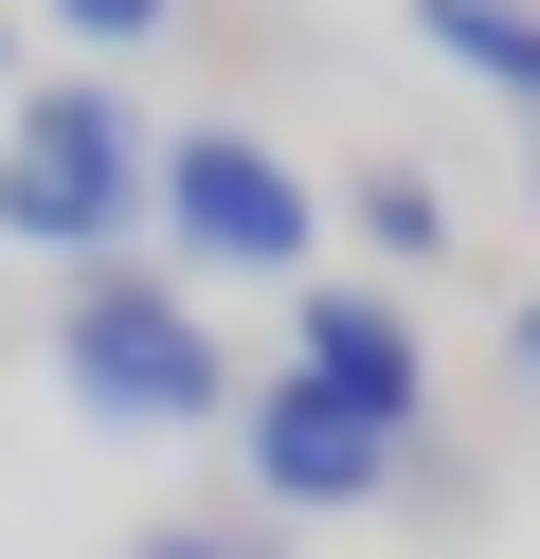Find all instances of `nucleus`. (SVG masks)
Returning <instances> with one entry per match:
<instances>
[{
	"label": "nucleus",
	"instance_id": "7",
	"mask_svg": "<svg viewBox=\"0 0 540 559\" xmlns=\"http://www.w3.org/2000/svg\"><path fill=\"white\" fill-rule=\"evenodd\" d=\"M343 217H360V253H379V271H432V253H451V181H432V163H360Z\"/></svg>",
	"mask_w": 540,
	"mask_h": 559
},
{
	"label": "nucleus",
	"instance_id": "12",
	"mask_svg": "<svg viewBox=\"0 0 540 559\" xmlns=\"http://www.w3.org/2000/svg\"><path fill=\"white\" fill-rule=\"evenodd\" d=\"M0 253H19V235H0Z\"/></svg>",
	"mask_w": 540,
	"mask_h": 559
},
{
	"label": "nucleus",
	"instance_id": "6",
	"mask_svg": "<svg viewBox=\"0 0 540 559\" xmlns=\"http://www.w3.org/2000/svg\"><path fill=\"white\" fill-rule=\"evenodd\" d=\"M415 37L451 55L468 91H504V109H523V145H540V0H415Z\"/></svg>",
	"mask_w": 540,
	"mask_h": 559
},
{
	"label": "nucleus",
	"instance_id": "10",
	"mask_svg": "<svg viewBox=\"0 0 540 559\" xmlns=\"http://www.w3.org/2000/svg\"><path fill=\"white\" fill-rule=\"evenodd\" d=\"M504 379H523V397H540V289L504 307Z\"/></svg>",
	"mask_w": 540,
	"mask_h": 559
},
{
	"label": "nucleus",
	"instance_id": "3",
	"mask_svg": "<svg viewBox=\"0 0 540 559\" xmlns=\"http://www.w3.org/2000/svg\"><path fill=\"white\" fill-rule=\"evenodd\" d=\"M163 235L180 271H288L307 289V235H324V199H307V163L288 145H252V127H180L163 145Z\"/></svg>",
	"mask_w": 540,
	"mask_h": 559
},
{
	"label": "nucleus",
	"instance_id": "11",
	"mask_svg": "<svg viewBox=\"0 0 540 559\" xmlns=\"http://www.w3.org/2000/svg\"><path fill=\"white\" fill-rule=\"evenodd\" d=\"M0 73H19V37H0Z\"/></svg>",
	"mask_w": 540,
	"mask_h": 559
},
{
	"label": "nucleus",
	"instance_id": "2",
	"mask_svg": "<svg viewBox=\"0 0 540 559\" xmlns=\"http://www.w3.org/2000/svg\"><path fill=\"white\" fill-rule=\"evenodd\" d=\"M144 217H163V145H144V109H127L108 73H36L19 109H0V235L108 271Z\"/></svg>",
	"mask_w": 540,
	"mask_h": 559
},
{
	"label": "nucleus",
	"instance_id": "1",
	"mask_svg": "<svg viewBox=\"0 0 540 559\" xmlns=\"http://www.w3.org/2000/svg\"><path fill=\"white\" fill-rule=\"evenodd\" d=\"M55 379H72V415H108V433H235L252 415L216 307L180 289V271H144V253H108V271L55 289Z\"/></svg>",
	"mask_w": 540,
	"mask_h": 559
},
{
	"label": "nucleus",
	"instance_id": "4",
	"mask_svg": "<svg viewBox=\"0 0 540 559\" xmlns=\"http://www.w3.org/2000/svg\"><path fill=\"white\" fill-rule=\"evenodd\" d=\"M235 469H252V506L271 523H360V506H396V469H415V433H379V415H343L324 379H252V415H235Z\"/></svg>",
	"mask_w": 540,
	"mask_h": 559
},
{
	"label": "nucleus",
	"instance_id": "9",
	"mask_svg": "<svg viewBox=\"0 0 540 559\" xmlns=\"http://www.w3.org/2000/svg\"><path fill=\"white\" fill-rule=\"evenodd\" d=\"M163 19H180V0H55V37H91V55H144Z\"/></svg>",
	"mask_w": 540,
	"mask_h": 559
},
{
	"label": "nucleus",
	"instance_id": "8",
	"mask_svg": "<svg viewBox=\"0 0 540 559\" xmlns=\"http://www.w3.org/2000/svg\"><path fill=\"white\" fill-rule=\"evenodd\" d=\"M127 559H288V523H271V506H163Z\"/></svg>",
	"mask_w": 540,
	"mask_h": 559
},
{
	"label": "nucleus",
	"instance_id": "5",
	"mask_svg": "<svg viewBox=\"0 0 540 559\" xmlns=\"http://www.w3.org/2000/svg\"><path fill=\"white\" fill-rule=\"evenodd\" d=\"M288 379H324L343 415H379V433H432V343L396 289H360V271H307L288 289Z\"/></svg>",
	"mask_w": 540,
	"mask_h": 559
}]
</instances>
